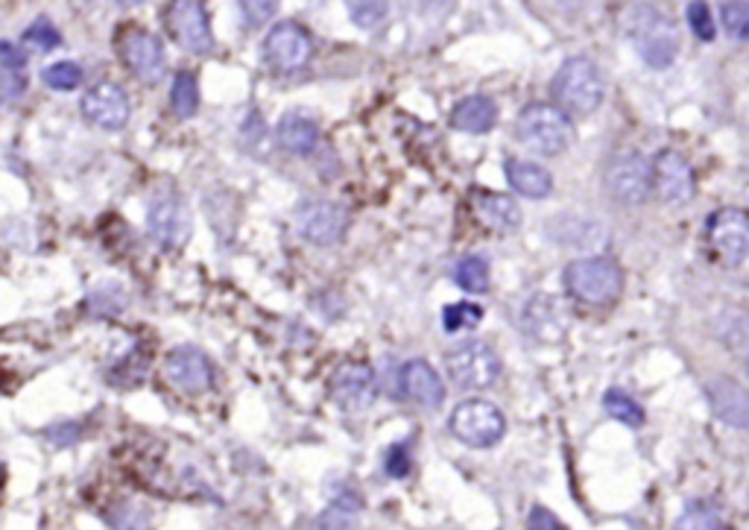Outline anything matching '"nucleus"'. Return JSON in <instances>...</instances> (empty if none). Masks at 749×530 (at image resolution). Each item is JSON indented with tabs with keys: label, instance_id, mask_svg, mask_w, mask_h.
Masks as SVG:
<instances>
[{
	"label": "nucleus",
	"instance_id": "38",
	"mask_svg": "<svg viewBox=\"0 0 749 530\" xmlns=\"http://www.w3.org/2000/svg\"><path fill=\"white\" fill-rule=\"evenodd\" d=\"M387 3H374V0H363V3H349V15L351 21L358 26H363V30H372V26H378L387 18Z\"/></svg>",
	"mask_w": 749,
	"mask_h": 530
},
{
	"label": "nucleus",
	"instance_id": "8",
	"mask_svg": "<svg viewBox=\"0 0 749 530\" xmlns=\"http://www.w3.org/2000/svg\"><path fill=\"white\" fill-rule=\"evenodd\" d=\"M445 370L457 388L486 390L498 381L500 358L486 343L468 340V343H460L457 349L445 354Z\"/></svg>",
	"mask_w": 749,
	"mask_h": 530
},
{
	"label": "nucleus",
	"instance_id": "39",
	"mask_svg": "<svg viewBox=\"0 0 749 530\" xmlns=\"http://www.w3.org/2000/svg\"><path fill=\"white\" fill-rule=\"evenodd\" d=\"M27 92V76L15 71H0V103H18Z\"/></svg>",
	"mask_w": 749,
	"mask_h": 530
},
{
	"label": "nucleus",
	"instance_id": "44",
	"mask_svg": "<svg viewBox=\"0 0 749 530\" xmlns=\"http://www.w3.org/2000/svg\"><path fill=\"white\" fill-rule=\"evenodd\" d=\"M0 484H3V469H0Z\"/></svg>",
	"mask_w": 749,
	"mask_h": 530
},
{
	"label": "nucleus",
	"instance_id": "2",
	"mask_svg": "<svg viewBox=\"0 0 749 530\" xmlns=\"http://www.w3.org/2000/svg\"><path fill=\"white\" fill-rule=\"evenodd\" d=\"M566 290L577 303L591 305V308H603L612 305L624 290V269L621 264L603 255L594 258H574L562 273Z\"/></svg>",
	"mask_w": 749,
	"mask_h": 530
},
{
	"label": "nucleus",
	"instance_id": "11",
	"mask_svg": "<svg viewBox=\"0 0 749 530\" xmlns=\"http://www.w3.org/2000/svg\"><path fill=\"white\" fill-rule=\"evenodd\" d=\"M314 56V39L296 21H282L264 39V62L278 74H293L302 71Z\"/></svg>",
	"mask_w": 749,
	"mask_h": 530
},
{
	"label": "nucleus",
	"instance_id": "30",
	"mask_svg": "<svg viewBox=\"0 0 749 530\" xmlns=\"http://www.w3.org/2000/svg\"><path fill=\"white\" fill-rule=\"evenodd\" d=\"M21 42L35 47V51H56L59 44H62V33H59L48 18H35L33 24L21 33Z\"/></svg>",
	"mask_w": 749,
	"mask_h": 530
},
{
	"label": "nucleus",
	"instance_id": "25",
	"mask_svg": "<svg viewBox=\"0 0 749 530\" xmlns=\"http://www.w3.org/2000/svg\"><path fill=\"white\" fill-rule=\"evenodd\" d=\"M360 516V498L346 492V496L334 498L331 505L325 507V513L317 519V530H355Z\"/></svg>",
	"mask_w": 749,
	"mask_h": 530
},
{
	"label": "nucleus",
	"instance_id": "29",
	"mask_svg": "<svg viewBox=\"0 0 749 530\" xmlns=\"http://www.w3.org/2000/svg\"><path fill=\"white\" fill-rule=\"evenodd\" d=\"M42 80L53 92H74L83 85V67L76 62H53V65L44 67Z\"/></svg>",
	"mask_w": 749,
	"mask_h": 530
},
{
	"label": "nucleus",
	"instance_id": "12",
	"mask_svg": "<svg viewBox=\"0 0 749 530\" xmlns=\"http://www.w3.org/2000/svg\"><path fill=\"white\" fill-rule=\"evenodd\" d=\"M650 179H653V194L665 205H685L697 191V179L683 152L662 150L650 161Z\"/></svg>",
	"mask_w": 749,
	"mask_h": 530
},
{
	"label": "nucleus",
	"instance_id": "22",
	"mask_svg": "<svg viewBox=\"0 0 749 530\" xmlns=\"http://www.w3.org/2000/svg\"><path fill=\"white\" fill-rule=\"evenodd\" d=\"M475 214L483 226H489L495 235H509L521 223V211H518L516 200L507 194H477Z\"/></svg>",
	"mask_w": 749,
	"mask_h": 530
},
{
	"label": "nucleus",
	"instance_id": "36",
	"mask_svg": "<svg viewBox=\"0 0 749 530\" xmlns=\"http://www.w3.org/2000/svg\"><path fill=\"white\" fill-rule=\"evenodd\" d=\"M685 15H688V24H692V33L703 42H711L715 39V15H711V9L708 3H688L685 9Z\"/></svg>",
	"mask_w": 749,
	"mask_h": 530
},
{
	"label": "nucleus",
	"instance_id": "27",
	"mask_svg": "<svg viewBox=\"0 0 749 530\" xmlns=\"http://www.w3.org/2000/svg\"><path fill=\"white\" fill-rule=\"evenodd\" d=\"M170 109L176 112V118H191L193 112L200 109V85L191 71H179L170 85Z\"/></svg>",
	"mask_w": 749,
	"mask_h": 530
},
{
	"label": "nucleus",
	"instance_id": "37",
	"mask_svg": "<svg viewBox=\"0 0 749 530\" xmlns=\"http://www.w3.org/2000/svg\"><path fill=\"white\" fill-rule=\"evenodd\" d=\"M238 12H241L243 24L255 30V26H264L270 18L278 12V3H270V0H243L238 3Z\"/></svg>",
	"mask_w": 749,
	"mask_h": 530
},
{
	"label": "nucleus",
	"instance_id": "14",
	"mask_svg": "<svg viewBox=\"0 0 749 530\" xmlns=\"http://www.w3.org/2000/svg\"><path fill=\"white\" fill-rule=\"evenodd\" d=\"M349 229V211L328 200L302 202L296 211V232L317 246L337 244Z\"/></svg>",
	"mask_w": 749,
	"mask_h": 530
},
{
	"label": "nucleus",
	"instance_id": "6",
	"mask_svg": "<svg viewBox=\"0 0 749 530\" xmlns=\"http://www.w3.org/2000/svg\"><path fill=\"white\" fill-rule=\"evenodd\" d=\"M603 186L621 205H642L653 194L650 159H644L639 150L612 152L603 165Z\"/></svg>",
	"mask_w": 749,
	"mask_h": 530
},
{
	"label": "nucleus",
	"instance_id": "13",
	"mask_svg": "<svg viewBox=\"0 0 749 530\" xmlns=\"http://www.w3.org/2000/svg\"><path fill=\"white\" fill-rule=\"evenodd\" d=\"M708 246L724 264H741L749 255V211L729 205L711 214Z\"/></svg>",
	"mask_w": 749,
	"mask_h": 530
},
{
	"label": "nucleus",
	"instance_id": "5",
	"mask_svg": "<svg viewBox=\"0 0 749 530\" xmlns=\"http://www.w3.org/2000/svg\"><path fill=\"white\" fill-rule=\"evenodd\" d=\"M451 434L468 448H492L507 434V420L498 404L486 399H468L457 404L449 420Z\"/></svg>",
	"mask_w": 749,
	"mask_h": 530
},
{
	"label": "nucleus",
	"instance_id": "45",
	"mask_svg": "<svg viewBox=\"0 0 749 530\" xmlns=\"http://www.w3.org/2000/svg\"><path fill=\"white\" fill-rule=\"evenodd\" d=\"M747 372H749V354H747Z\"/></svg>",
	"mask_w": 749,
	"mask_h": 530
},
{
	"label": "nucleus",
	"instance_id": "46",
	"mask_svg": "<svg viewBox=\"0 0 749 530\" xmlns=\"http://www.w3.org/2000/svg\"><path fill=\"white\" fill-rule=\"evenodd\" d=\"M720 530H726V528H720Z\"/></svg>",
	"mask_w": 749,
	"mask_h": 530
},
{
	"label": "nucleus",
	"instance_id": "33",
	"mask_svg": "<svg viewBox=\"0 0 749 530\" xmlns=\"http://www.w3.org/2000/svg\"><path fill=\"white\" fill-rule=\"evenodd\" d=\"M126 308V294L115 285H103L92 294V311L101 317H115Z\"/></svg>",
	"mask_w": 749,
	"mask_h": 530
},
{
	"label": "nucleus",
	"instance_id": "26",
	"mask_svg": "<svg viewBox=\"0 0 749 530\" xmlns=\"http://www.w3.org/2000/svg\"><path fill=\"white\" fill-rule=\"evenodd\" d=\"M454 282L468 294H486L492 285V269L481 255H466L454 264Z\"/></svg>",
	"mask_w": 749,
	"mask_h": 530
},
{
	"label": "nucleus",
	"instance_id": "18",
	"mask_svg": "<svg viewBox=\"0 0 749 530\" xmlns=\"http://www.w3.org/2000/svg\"><path fill=\"white\" fill-rule=\"evenodd\" d=\"M521 329L541 343H557L568 335V314L557 296L534 294L521 308Z\"/></svg>",
	"mask_w": 749,
	"mask_h": 530
},
{
	"label": "nucleus",
	"instance_id": "41",
	"mask_svg": "<svg viewBox=\"0 0 749 530\" xmlns=\"http://www.w3.org/2000/svg\"><path fill=\"white\" fill-rule=\"evenodd\" d=\"M44 437L53 439V446H74L76 439L83 437V428L76 422H59V425L44 431Z\"/></svg>",
	"mask_w": 749,
	"mask_h": 530
},
{
	"label": "nucleus",
	"instance_id": "16",
	"mask_svg": "<svg viewBox=\"0 0 749 530\" xmlns=\"http://www.w3.org/2000/svg\"><path fill=\"white\" fill-rule=\"evenodd\" d=\"M85 120L94 124V127L108 129V132H117L129 124V97L120 85L115 83H101L88 88L80 103Z\"/></svg>",
	"mask_w": 749,
	"mask_h": 530
},
{
	"label": "nucleus",
	"instance_id": "28",
	"mask_svg": "<svg viewBox=\"0 0 749 530\" xmlns=\"http://www.w3.org/2000/svg\"><path fill=\"white\" fill-rule=\"evenodd\" d=\"M603 411H606L612 420L630 425V428H642L644 420H647L642 404L635 402L633 396L621 393V390H609L606 396H603Z\"/></svg>",
	"mask_w": 749,
	"mask_h": 530
},
{
	"label": "nucleus",
	"instance_id": "40",
	"mask_svg": "<svg viewBox=\"0 0 749 530\" xmlns=\"http://www.w3.org/2000/svg\"><path fill=\"white\" fill-rule=\"evenodd\" d=\"M27 67V53L12 42H0V71H15V74H24Z\"/></svg>",
	"mask_w": 749,
	"mask_h": 530
},
{
	"label": "nucleus",
	"instance_id": "10",
	"mask_svg": "<svg viewBox=\"0 0 749 530\" xmlns=\"http://www.w3.org/2000/svg\"><path fill=\"white\" fill-rule=\"evenodd\" d=\"M147 232L161 250H179L191 237V211L176 191H161L147 209Z\"/></svg>",
	"mask_w": 749,
	"mask_h": 530
},
{
	"label": "nucleus",
	"instance_id": "31",
	"mask_svg": "<svg viewBox=\"0 0 749 530\" xmlns=\"http://www.w3.org/2000/svg\"><path fill=\"white\" fill-rule=\"evenodd\" d=\"M481 320H483V308H481V305H475V303L449 305V308L442 311V322H445V331L475 329V326Z\"/></svg>",
	"mask_w": 749,
	"mask_h": 530
},
{
	"label": "nucleus",
	"instance_id": "43",
	"mask_svg": "<svg viewBox=\"0 0 749 530\" xmlns=\"http://www.w3.org/2000/svg\"><path fill=\"white\" fill-rule=\"evenodd\" d=\"M408 469H410V460L404 457V448L395 446L390 455H387V471L395 475V478H401V475H408Z\"/></svg>",
	"mask_w": 749,
	"mask_h": 530
},
{
	"label": "nucleus",
	"instance_id": "15",
	"mask_svg": "<svg viewBox=\"0 0 749 530\" xmlns=\"http://www.w3.org/2000/svg\"><path fill=\"white\" fill-rule=\"evenodd\" d=\"M165 375L184 396H200L214 381V363L197 346H179L165 358Z\"/></svg>",
	"mask_w": 749,
	"mask_h": 530
},
{
	"label": "nucleus",
	"instance_id": "42",
	"mask_svg": "<svg viewBox=\"0 0 749 530\" xmlns=\"http://www.w3.org/2000/svg\"><path fill=\"white\" fill-rule=\"evenodd\" d=\"M527 530H568L559 522L557 516L545 510V507H534V513L527 516Z\"/></svg>",
	"mask_w": 749,
	"mask_h": 530
},
{
	"label": "nucleus",
	"instance_id": "32",
	"mask_svg": "<svg viewBox=\"0 0 749 530\" xmlns=\"http://www.w3.org/2000/svg\"><path fill=\"white\" fill-rule=\"evenodd\" d=\"M720 24L732 39L749 42V3H724L720 7Z\"/></svg>",
	"mask_w": 749,
	"mask_h": 530
},
{
	"label": "nucleus",
	"instance_id": "3",
	"mask_svg": "<svg viewBox=\"0 0 749 530\" xmlns=\"http://www.w3.org/2000/svg\"><path fill=\"white\" fill-rule=\"evenodd\" d=\"M626 35L633 42L635 53L650 67H667L679 53V33L671 15L653 7H635L626 18Z\"/></svg>",
	"mask_w": 749,
	"mask_h": 530
},
{
	"label": "nucleus",
	"instance_id": "7",
	"mask_svg": "<svg viewBox=\"0 0 749 530\" xmlns=\"http://www.w3.org/2000/svg\"><path fill=\"white\" fill-rule=\"evenodd\" d=\"M115 51L124 62V67L138 80V83H159L165 76L167 53L159 35H152L150 30L141 26H124L115 35Z\"/></svg>",
	"mask_w": 749,
	"mask_h": 530
},
{
	"label": "nucleus",
	"instance_id": "34",
	"mask_svg": "<svg viewBox=\"0 0 749 530\" xmlns=\"http://www.w3.org/2000/svg\"><path fill=\"white\" fill-rule=\"evenodd\" d=\"M144 370H147V361H141V354L135 352L124 361L115 363V370H112V384L117 388H133L138 381H144Z\"/></svg>",
	"mask_w": 749,
	"mask_h": 530
},
{
	"label": "nucleus",
	"instance_id": "23",
	"mask_svg": "<svg viewBox=\"0 0 749 530\" xmlns=\"http://www.w3.org/2000/svg\"><path fill=\"white\" fill-rule=\"evenodd\" d=\"M275 138H278V144H282L287 152H293V156H308V152L317 150L319 129L314 120L299 115V112H287V115L278 120Z\"/></svg>",
	"mask_w": 749,
	"mask_h": 530
},
{
	"label": "nucleus",
	"instance_id": "35",
	"mask_svg": "<svg viewBox=\"0 0 749 530\" xmlns=\"http://www.w3.org/2000/svg\"><path fill=\"white\" fill-rule=\"evenodd\" d=\"M676 530H720V519H717V510H711V507L694 505L676 522Z\"/></svg>",
	"mask_w": 749,
	"mask_h": 530
},
{
	"label": "nucleus",
	"instance_id": "9",
	"mask_svg": "<svg viewBox=\"0 0 749 530\" xmlns=\"http://www.w3.org/2000/svg\"><path fill=\"white\" fill-rule=\"evenodd\" d=\"M167 33L182 51L188 53H209L214 47V33H211L209 9L200 0H176L165 7Z\"/></svg>",
	"mask_w": 749,
	"mask_h": 530
},
{
	"label": "nucleus",
	"instance_id": "20",
	"mask_svg": "<svg viewBox=\"0 0 749 530\" xmlns=\"http://www.w3.org/2000/svg\"><path fill=\"white\" fill-rule=\"evenodd\" d=\"M401 396L422 407H440L445 402V384L428 361H410L399 372Z\"/></svg>",
	"mask_w": 749,
	"mask_h": 530
},
{
	"label": "nucleus",
	"instance_id": "4",
	"mask_svg": "<svg viewBox=\"0 0 749 530\" xmlns=\"http://www.w3.org/2000/svg\"><path fill=\"white\" fill-rule=\"evenodd\" d=\"M516 138L539 156H559L574 141V127L553 103H534L518 115Z\"/></svg>",
	"mask_w": 749,
	"mask_h": 530
},
{
	"label": "nucleus",
	"instance_id": "21",
	"mask_svg": "<svg viewBox=\"0 0 749 530\" xmlns=\"http://www.w3.org/2000/svg\"><path fill=\"white\" fill-rule=\"evenodd\" d=\"M495 124H498V106L486 94H472L451 109V127L460 132L481 135L489 132Z\"/></svg>",
	"mask_w": 749,
	"mask_h": 530
},
{
	"label": "nucleus",
	"instance_id": "1",
	"mask_svg": "<svg viewBox=\"0 0 749 530\" xmlns=\"http://www.w3.org/2000/svg\"><path fill=\"white\" fill-rule=\"evenodd\" d=\"M603 94H606L603 74L586 56H571V60L562 62L557 76H553V83H550L553 106L566 118H571V115L574 118H586L591 112H598L600 103H603Z\"/></svg>",
	"mask_w": 749,
	"mask_h": 530
},
{
	"label": "nucleus",
	"instance_id": "17",
	"mask_svg": "<svg viewBox=\"0 0 749 530\" xmlns=\"http://www.w3.org/2000/svg\"><path fill=\"white\" fill-rule=\"evenodd\" d=\"M331 399L346 411H363L378 396V384H374L372 367L360 361L342 363L340 370L331 375Z\"/></svg>",
	"mask_w": 749,
	"mask_h": 530
},
{
	"label": "nucleus",
	"instance_id": "19",
	"mask_svg": "<svg viewBox=\"0 0 749 530\" xmlns=\"http://www.w3.org/2000/svg\"><path fill=\"white\" fill-rule=\"evenodd\" d=\"M706 396L711 411L724 425L729 428H749V390L743 388L741 381L726 379V375H717L715 381L706 384Z\"/></svg>",
	"mask_w": 749,
	"mask_h": 530
},
{
	"label": "nucleus",
	"instance_id": "24",
	"mask_svg": "<svg viewBox=\"0 0 749 530\" xmlns=\"http://www.w3.org/2000/svg\"><path fill=\"white\" fill-rule=\"evenodd\" d=\"M504 173H507V182L516 188L521 197H530V200H545L553 191V177L541 165L521 159H509L504 165Z\"/></svg>",
	"mask_w": 749,
	"mask_h": 530
}]
</instances>
